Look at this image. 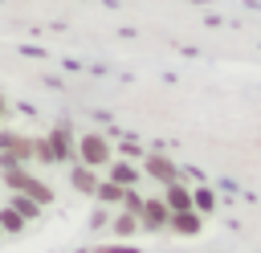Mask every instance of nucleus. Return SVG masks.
I'll list each match as a JSON object with an SVG mask.
<instances>
[{
    "instance_id": "f257e3e1",
    "label": "nucleus",
    "mask_w": 261,
    "mask_h": 253,
    "mask_svg": "<svg viewBox=\"0 0 261 253\" xmlns=\"http://www.w3.org/2000/svg\"><path fill=\"white\" fill-rule=\"evenodd\" d=\"M77 159H82L86 167H106V163H110V143H106L102 135H82V139H77Z\"/></svg>"
},
{
    "instance_id": "f03ea898",
    "label": "nucleus",
    "mask_w": 261,
    "mask_h": 253,
    "mask_svg": "<svg viewBox=\"0 0 261 253\" xmlns=\"http://www.w3.org/2000/svg\"><path fill=\"white\" fill-rule=\"evenodd\" d=\"M167 220H171V208L163 200H143V208H139V224L143 229L159 233V229H167Z\"/></svg>"
},
{
    "instance_id": "7ed1b4c3",
    "label": "nucleus",
    "mask_w": 261,
    "mask_h": 253,
    "mask_svg": "<svg viewBox=\"0 0 261 253\" xmlns=\"http://www.w3.org/2000/svg\"><path fill=\"white\" fill-rule=\"evenodd\" d=\"M143 171H147V175H155L159 184H179V167H175L167 155H147Z\"/></svg>"
},
{
    "instance_id": "20e7f679",
    "label": "nucleus",
    "mask_w": 261,
    "mask_h": 253,
    "mask_svg": "<svg viewBox=\"0 0 261 253\" xmlns=\"http://www.w3.org/2000/svg\"><path fill=\"white\" fill-rule=\"evenodd\" d=\"M167 229H175L179 237H196V233L204 229V216H200L196 208H188V212H171V220H167Z\"/></svg>"
},
{
    "instance_id": "39448f33",
    "label": "nucleus",
    "mask_w": 261,
    "mask_h": 253,
    "mask_svg": "<svg viewBox=\"0 0 261 253\" xmlns=\"http://www.w3.org/2000/svg\"><path fill=\"white\" fill-rule=\"evenodd\" d=\"M69 184H73L77 192H86V196H94V188H98L102 180L94 175V167H86V163H77V167L69 171Z\"/></svg>"
},
{
    "instance_id": "423d86ee",
    "label": "nucleus",
    "mask_w": 261,
    "mask_h": 253,
    "mask_svg": "<svg viewBox=\"0 0 261 253\" xmlns=\"http://www.w3.org/2000/svg\"><path fill=\"white\" fill-rule=\"evenodd\" d=\"M163 204H167L171 212H188V208H192V192H188L184 184H167V196H163Z\"/></svg>"
},
{
    "instance_id": "0eeeda50",
    "label": "nucleus",
    "mask_w": 261,
    "mask_h": 253,
    "mask_svg": "<svg viewBox=\"0 0 261 253\" xmlns=\"http://www.w3.org/2000/svg\"><path fill=\"white\" fill-rule=\"evenodd\" d=\"M126 192H130V188H122V184H114V180H102V184L94 188V196H98L102 204H122Z\"/></svg>"
},
{
    "instance_id": "6e6552de",
    "label": "nucleus",
    "mask_w": 261,
    "mask_h": 253,
    "mask_svg": "<svg viewBox=\"0 0 261 253\" xmlns=\"http://www.w3.org/2000/svg\"><path fill=\"white\" fill-rule=\"evenodd\" d=\"M110 180H114V184H122V188H130V184L139 180V167H135V163H122V159H118V163H110Z\"/></svg>"
},
{
    "instance_id": "1a4fd4ad",
    "label": "nucleus",
    "mask_w": 261,
    "mask_h": 253,
    "mask_svg": "<svg viewBox=\"0 0 261 253\" xmlns=\"http://www.w3.org/2000/svg\"><path fill=\"white\" fill-rule=\"evenodd\" d=\"M20 192H24L29 200H37V204H49V200H53V188H45V184H37L33 175L24 180V188H20Z\"/></svg>"
},
{
    "instance_id": "9d476101",
    "label": "nucleus",
    "mask_w": 261,
    "mask_h": 253,
    "mask_svg": "<svg viewBox=\"0 0 261 253\" xmlns=\"http://www.w3.org/2000/svg\"><path fill=\"white\" fill-rule=\"evenodd\" d=\"M192 208H196L200 216H208V212L216 208V196H212V188H196V192H192Z\"/></svg>"
},
{
    "instance_id": "9b49d317",
    "label": "nucleus",
    "mask_w": 261,
    "mask_h": 253,
    "mask_svg": "<svg viewBox=\"0 0 261 253\" xmlns=\"http://www.w3.org/2000/svg\"><path fill=\"white\" fill-rule=\"evenodd\" d=\"M8 208H16V212H20V216H24V220H33V216H37V212H41V204H37V200H29V196H24V192H16V196H12V204H8Z\"/></svg>"
},
{
    "instance_id": "f8f14e48",
    "label": "nucleus",
    "mask_w": 261,
    "mask_h": 253,
    "mask_svg": "<svg viewBox=\"0 0 261 253\" xmlns=\"http://www.w3.org/2000/svg\"><path fill=\"white\" fill-rule=\"evenodd\" d=\"M110 229H114V237H130V233L139 229V216H135V212H122V216H114Z\"/></svg>"
},
{
    "instance_id": "ddd939ff",
    "label": "nucleus",
    "mask_w": 261,
    "mask_h": 253,
    "mask_svg": "<svg viewBox=\"0 0 261 253\" xmlns=\"http://www.w3.org/2000/svg\"><path fill=\"white\" fill-rule=\"evenodd\" d=\"M0 229H4V233H20V229H24V216H20L16 208H4V212H0Z\"/></svg>"
},
{
    "instance_id": "4468645a",
    "label": "nucleus",
    "mask_w": 261,
    "mask_h": 253,
    "mask_svg": "<svg viewBox=\"0 0 261 253\" xmlns=\"http://www.w3.org/2000/svg\"><path fill=\"white\" fill-rule=\"evenodd\" d=\"M0 118H4V102H0Z\"/></svg>"
},
{
    "instance_id": "2eb2a0df",
    "label": "nucleus",
    "mask_w": 261,
    "mask_h": 253,
    "mask_svg": "<svg viewBox=\"0 0 261 253\" xmlns=\"http://www.w3.org/2000/svg\"><path fill=\"white\" fill-rule=\"evenodd\" d=\"M0 237H4V229H0Z\"/></svg>"
}]
</instances>
